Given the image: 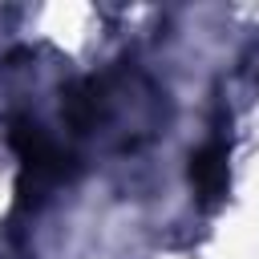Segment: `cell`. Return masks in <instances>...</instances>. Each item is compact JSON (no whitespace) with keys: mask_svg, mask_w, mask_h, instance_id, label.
I'll return each instance as SVG.
<instances>
[{"mask_svg":"<svg viewBox=\"0 0 259 259\" xmlns=\"http://www.w3.org/2000/svg\"><path fill=\"white\" fill-rule=\"evenodd\" d=\"M8 142H12L16 158H20V186H28V178H32V190L65 178V170H69V162H73L36 121H24V117L12 121Z\"/></svg>","mask_w":259,"mask_h":259,"instance_id":"1","label":"cell"},{"mask_svg":"<svg viewBox=\"0 0 259 259\" xmlns=\"http://www.w3.org/2000/svg\"><path fill=\"white\" fill-rule=\"evenodd\" d=\"M190 186H194V194H198L202 206L214 202L227 190V150H223L219 138L190 154Z\"/></svg>","mask_w":259,"mask_h":259,"instance_id":"2","label":"cell"}]
</instances>
